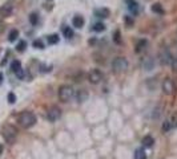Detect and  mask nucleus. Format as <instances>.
<instances>
[{"label":"nucleus","instance_id":"f3484780","mask_svg":"<svg viewBox=\"0 0 177 159\" xmlns=\"http://www.w3.org/2000/svg\"><path fill=\"white\" fill-rule=\"evenodd\" d=\"M147 47V40H140L136 45V53H140L144 51V48Z\"/></svg>","mask_w":177,"mask_h":159},{"label":"nucleus","instance_id":"9b49d317","mask_svg":"<svg viewBox=\"0 0 177 159\" xmlns=\"http://www.w3.org/2000/svg\"><path fill=\"white\" fill-rule=\"evenodd\" d=\"M72 24H73V26L75 28H81V26L84 25V19H83V16H80V15H76L72 19Z\"/></svg>","mask_w":177,"mask_h":159},{"label":"nucleus","instance_id":"9d476101","mask_svg":"<svg viewBox=\"0 0 177 159\" xmlns=\"http://www.w3.org/2000/svg\"><path fill=\"white\" fill-rule=\"evenodd\" d=\"M109 10L108 8H99V10L95 11V16L97 17H101V19H107V17L109 16Z\"/></svg>","mask_w":177,"mask_h":159},{"label":"nucleus","instance_id":"412c9836","mask_svg":"<svg viewBox=\"0 0 177 159\" xmlns=\"http://www.w3.org/2000/svg\"><path fill=\"white\" fill-rule=\"evenodd\" d=\"M17 37H19V31H17V29H12L10 32V35H8V40H10L11 43L15 41Z\"/></svg>","mask_w":177,"mask_h":159},{"label":"nucleus","instance_id":"a211bd4d","mask_svg":"<svg viewBox=\"0 0 177 159\" xmlns=\"http://www.w3.org/2000/svg\"><path fill=\"white\" fill-rule=\"evenodd\" d=\"M152 11L154 13H160V15H162V13H164V8H162V6H161L160 3H154L153 6H152Z\"/></svg>","mask_w":177,"mask_h":159},{"label":"nucleus","instance_id":"4be33fe9","mask_svg":"<svg viewBox=\"0 0 177 159\" xmlns=\"http://www.w3.org/2000/svg\"><path fill=\"white\" fill-rule=\"evenodd\" d=\"M168 122H169V125H171V129H175V127H177V113H175L173 116L168 119Z\"/></svg>","mask_w":177,"mask_h":159},{"label":"nucleus","instance_id":"473e14b6","mask_svg":"<svg viewBox=\"0 0 177 159\" xmlns=\"http://www.w3.org/2000/svg\"><path fill=\"white\" fill-rule=\"evenodd\" d=\"M3 150H4V149H3V145H0V155L3 154Z\"/></svg>","mask_w":177,"mask_h":159},{"label":"nucleus","instance_id":"6e6552de","mask_svg":"<svg viewBox=\"0 0 177 159\" xmlns=\"http://www.w3.org/2000/svg\"><path fill=\"white\" fill-rule=\"evenodd\" d=\"M175 90V84L172 81V78H165L162 82V92L165 94H172Z\"/></svg>","mask_w":177,"mask_h":159},{"label":"nucleus","instance_id":"6ab92c4d","mask_svg":"<svg viewBox=\"0 0 177 159\" xmlns=\"http://www.w3.org/2000/svg\"><path fill=\"white\" fill-rule=\"evenodd\" d=\"M63 35H64V36L67 37V39H71V37L73 36V31L71 29V26L64 25V26H63Z\"/></svg>","mask_w":177,"mask_h":159},{"label":"nucleus","instance_id":"f03ea898","mask_svg":"<svg viewBox=\"0 0 177 159\" xmlns=\"http://www.w3.org/2000/svg\"><path fill=\"white\" fill-rule=\"evenodd\" d=\"M2 135L8 143H14L17 137V130L12 125H4L2 129Z\"/></svg>","mask_w":177,"mask_h":159},{"label":"nucleus","instance_id":"1a4fd4ad","mask_svg":"<svg viewBox=\"0 0 177 159\" xmlns=\"http://www.w3.org/2000/svg\"><path fill=\"white\" fill-rule=\"evenodd\" d=\"M12 11H14V7H12L11 3H6L0 7V17H8L11 16Z\"/></svg>","mask_w":177,"mask_h":159},{"label":"nucleus","instance_id":"f257e3e1","mask_svg":"<svg viewBox=\"0 0 177 159\" xmlns=\"http://www.w3.org/2000/svg\"><path fill=\"white\" fill-rule=\"evenodd\" d=\"M17 121H19V125L21 127L29 129V127H32L35 123H36V116L31 112H23L19 116V119H17Z\"/></svg>","mask_w":177,"mask_h":159},{"label":"nucleus","instance_id":"a878e982","mask_svg":"<svg viewBox=\"0 0 177 159\" xmlns=\"http://www.w3.org/2000/svg\"><path fill=\"white\" fill-rule=\"evenodd\" d=\"M33 48H36V49H44V44L41 40H35V41L32 43Z\"/></svg>","mask_w":177,"mask_h":159},{"label":"nucleus","instance_id":"4468645a","mask_svg":"<svg viewBox=\"0 0 177 159\" xmlns=\"http://www.w3.org/2000/svg\"><path fill=\"white\" fill-rule=\"evenodd\" d=\"M153 143H154V139L150 135H147V137H144L143 138V145L145 146V147H152Z\"/></svg>","mask_w":177,"mask_h":159},{"label":"nucleus","instance_id":"5701e85b","mask_svg":"<svg viewBox=\"0 0 177 159\" xmlns=\"http://www.w3.org/2000/svg\"><path fill=\"white\" fill-rule=\"evenodd\" d=\"M104 29H105V25L103 23H96L93 25V31H95V32H103Z\"/></svg>","mask_w":177,"mask_h":159},{"label":"nucleus","instance_id":"cd10ccee","mask_svg":"<svg viewBox=\"0 0 177 159\" xmlns=\"http://www.w3.org/2000/svg\"><path fill=\"white\" fill-rule=\"evenodd\" d=\"M15 101H16V96L14 94V93H8V102L15 104Z\"/></svg>","mask_w":177,"mask_h":159},{"label":"nucleus","instance_id":"0eeeda50","mask_svg":"<svg viewBox=\"0 0 177 159\" xmlns=\"http://www.w3.org/2000/svg\"><path fill=\"white\" fill-rule=\"evenodd\" d=\"M60 116H61V110H60V108H57V106H52V108L48 110V114H47V117L51 122L57 121V119L60 118Z\"/></svg>","mask_w":177,"mask_h":159},{"label":"nucleus","instance_id":"7c9ffc66","mask_svg":"<svg viewBox=\"0 0 177 159\" xmlns=\"http://www.w3.org/2000/svg\"><path fill=\"white\" fill-rule=\"evenodd\" d=\"M4 29H6V25H4L3 21H0V33H3Z\"/></svg>","mask_w":177,"mask_h":159},{"label":"nucleus","instance_id":"aec40b11","mask_svg":"<svg viewBox=\"0 0 177 159\" xmlns=\"http://www.w3.org/2000/svg\"><path fill=\"white\" fill-rule=\"evenodd\" d=\"M47 41L50 45H54V44L59 43V35H51V36L47 37Z\"/></svg>","mask_w":177,"mask_h":159},{"label":"nucleus","instance_id":"393cba45","mask_svg":"<svg viewBox=\"0 0 177 159\" xmlns=\"http://www.w3.org/2000/svg\"><path fill=\"white\" fill-rule=\"evenodd\" d=\"M29 21H31V24H32V25H36V24H37V21H39V16H37V13H31V16H29Z\"/></svg>","mask_w":177,"mask_h":159},{"label":"nucleus","instance_id":"ddd939ff","mask_svg":"<svg viewBox=\"0 0 177 159\" xmlns=\"http://www.w3.org/2000/svg\"><path fill=\"white\" fill-rule=\"evenodd\" d=\"M128 3V8H129V11L132 13H137V11H139V6H137V3L133 2V0H127Z\"/></svg>","mask_w":177,"mask_h":159},{"label":"nucleus","instance_id":"bb28decb","mask_svg":"<svg viewBox=\"0 0 177 159\" xmlns=\"http://www.w3.org/2000/svg\"><path fill=\"white\" fill-rule=\"evenodd\" d=\"M169 130H171V125H169V122H168V119H166V121L162 123V131L164 132H168Z\"/></svg>","mask_w":177,"mask_h":159},{"label":"nucleus","instance_id":"2f4dec72","mask_svg":"<svg viewBox=\"0 0 177 159\" xmlns=\"http://www.w3.org/2000/svg\"><path fill=\"white\" fill-rule=\"evenodd\" d=\"M127 23H128V25H131V24H132V20L129 19V17H127Z\"/></svg>","mask_w":177,"mask_h":159},{"label":"nucleus","instance_id":"b1692460","mask_svg":"<svg viewBox=\"0 0 177 159\" xmlns=\"http://www.w3.org/2000/svg\"><path fill=\"white\" fill-rule=\"evenodd\" d=\"M25 48H27V43H25V41H20V43L16 45V51H17V52H24Z\"/></svg>","mask_w":177,"mask_h":159},{"label":"nucleus","instance_id":"f8f14e48","mask_svg":"<svg viewBox=\"0 0 177 159\" xmlns=\"http://www.w3.org/2000/svg\"><path fill=\"white\" fill-rule=\"evenodd\" d=\"M76 98H77V101H79L80 104H81V102H84V101H87V98H88V92H87L85 89L79 90V92H77Z\"/></svg>","mask_w":177,"mask_h":159},{"label":"nucleus","instance_id":"c85d7f7f","mask_svg":"<svg viewBox=\"0 0 177 159\" xmlns=\"http://www.w3.org/2000/svg\"><path fill=\"white\" fill-rule=\"evenodd\" d=\"M114 41H116L117 44H121V40H120V32H119V31H116V33H114Z\"/></svg>","mask_w":177,"mask_h":159},{"label":"nucleus","instance_id":"423d86ee","mask_svg":"<svg viewBox=\"0 0 177 159\" xmlns=\"http://www.w3.org/2000/svg\"><path fill=\"white\" fill-rule=\"evenodd\" d=\"M160 63H161V65H168V64H172V61H173V57H172V55H171V52L166 49H161V52H160Z\"/></svg>","mask_w":177,"mask_h":159},{"label":"nucleus","instance_id":"2eb2a0df","mask_svg":"<svg viewBox=\"0 0 177 159\" xmlns=\"http://www.w3.org/2000/svg\"><path fill=\"white\" fill-rule=\"evenodd\" d=\"M135 159H147V154H145V151H144L143 147H140V149L136 150Z\"/></svg>","mask_w":177,"mask_h":159},{"label":"nucleus","instance_id":"dca6fc26","mask_svg":"<svg viewBox=\"0 0 177 159\" xmlns=\"http://www.w3.org/2000/svg\"><path fill=\"white\" fill-rule=\"evenodd\" d=\"M11 69H12V72H14V73L16 74V73L21 69V64H20V61H19V60L12 61V64H11Z\"/></svg>","mask_w":177,"mask_h":159},{"label":"nucleus","instance_id":"39448f33","mask_svg":"<svg viewBox=\"0 0 177 159\" xmlns=\"http://www.w3.org/2000/svg\"><path fill=\"white\" fill-rule=\"evenodd\" d=\"M88 80H89L91 84L96 85V84H99L101 80H103V73H101L99 69H93L88 73Z\"/></svg>","mask_w":177,"mask_h":159},{"label":"nucleus","instance_id":"20e7f679","mask_svg":"<svg viewBox=\"0 0 177 159\" xmlns=\"http://www.w3.org/2000/svg\"><path fill=\"white\" fill-rule=\"evenodd\" d=\"M72 96H73L72 86H69V85L60 86V89H59V98H60L61 102H68Z\"/></svg>","mask_w":177,"mask_h":159},{"label":"nucleus","instance_id":"c756f323","mask_svg":"<svg viewBox=\"0 0 177 159\" xmlns=\"http://www.w3.org/2000/svg\"><path fill=\"white\" fill-rule=\"evenodd\" d=\"M172 68L175 72H177V59H173V61H172Z\"/></svg>","mask_w":177,"mask_h":159},{"label":"nucleus","instance_id":"7ed1b4c3","mask_svg":"<svg viewBox=\"0 0 177 159\" xmlns=\"http://www.w3.org/2000/svg\"><path fill=\"white\" fill-rule=\"evenodd\" d=\"M128 69V60L125 57H117L112 63V70L114 73H123Z\"/></svg>","mask_w":177,"mask_h":159},{"label":"nucleus","instance_id":"72a5a7b5","mask_svg":"<svg viewBox=\"0 0 177 159\" xmlns=\"http://www.w3.org/2000/svg\"><path fill=\"white\" fill-rule=\"evenodd\" d=\"M2 81H3V74L0 73V84H2Z\"/></svg>","mask_w":177,"mask_h":159}]
</instances>
